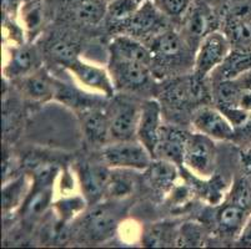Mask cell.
<instances>
[{
	"instance_id": "1",
	"label": "cell",
	"mask_w": 251,
	"mask_h": 249,
	"mask_svg": "<svg viewBox=\"0 0 251 249\" xmlns=\"http://www.w3.org/2000/svg\"><path fill=\"white\" fill-rule=\"evenodd\" d=\"M119 211L115 203H95L83 213L80 222V234L89 243H101L108 241L119 228Z\"/></svg>"
},
{
	"instance_id": "2",
	"label": "cell",
	"mask_w": 251,
	"mask_h": 249,
	"mask_svg": "<svg viewBox=\"0 0 251 249\" xmlns=\"http://www.w3.org/2000/svg\"><path fill=\"white\" fill-rule=\"evenodd\" d=\"M214 141L215 140L195 131L189 135L185 146L182 166L204 181L213 177L215 172L216 146Z\"/></svg>"
},
{
	"instance_id": "3",
	"label": "cell",
	"mask_w": 251,
	"mask_h": 249,
	"mask_svg": "<svg viewBox=\"0 0 251 249\" xmlns=\"http://www.w3.org/2000/svg\"><path fill=\"white\" fill-rule=\"evenodd\" d=\"M152 159L149 151L138 140L114 141L102 148V161L110 168L145 171Z\"/></svg>"
},
{
	"instance_id": "4",
	"label": "cell",
	"mask_w": 251,
	"mask_h": 249,
	"mask_svg": "<svg viewBox=\"0 0 251 249\" xmlns=\"http://www.w3.org/2000/svg\"><path fill=\"white\" fill-rule=\"evenodd\" d=\"M141 105L127 97H116L110 106L109 122L110 137L114 141H131L136 138Z\"/></svg>"
},
{
	"instance_id": "5",
	"label": "cell",
	"mask_w": 251,
	"mask_h": 249,
	"mask_svg": "<svg viewBox=\"0 0 251 249\" xmlns=\"http://www.w3.org/2000/svg\"><path fill=\"white\" fill-rule=\"evenodd\" d=\"M110 176L111 168L104 161L102 163L90 161L77 163V182H79L81 195L84 196L88 204L93 205L95 203H99L105 197Z\"/></svg>"
},
{
	"instance_id": "6",
	"label": "cell",
	"mask_w": 251,
	"mask_h": 249,
	"mask_svg": "<svg viewBox=\"0 0 251 249\" xmlns=\"http://www.w3.org/2000/svg\"><path fill=\"white\" fill-rule=\"evenodd\" d=\"M231 51V43L225 34L220 31H211L200 40L195 55V74L206 76L214 72L221 65L229 52Z\"/></svg>"
},
{
	"instance_id": "7",
	"label": "cell",
	"mask_w": 251,
	"mask_h": 249,
	"mask_svg": "<svg viewBox=\"0 0 251 249\" xmlns=\"http://www.w3.org/2000/svg\"><path fill=\"white\" fill-rule=\"evenodd\" d=\"M109 72L116 89L139 91L147 90L151 86L152 76L150 72V66L136 61L110 56Z\"/></svg>"
},
{
	"instance_id": "8",
	"label": "cell",
	"mask_w": 251,
	"mask_h": 249,
	"mask_svg": "<svg viewBox=\"0 0 251 249\" xmlns=\"http://www.w3.org/2000/svg\"><path fill=\"white\" fill-rule=\"evenodd\" d=\"M65 68L86 90L93 91L97 95H101L108 99H113L115 96L116 88L110 72L106 71L105 68L85 63L79 58L68 64Z\"/></svg>"
},
{
	"instance_id": "9",
	"label": "cell",
	"mask_w": 251,
	"mask_h": 249,
	"mask_svg": "<svg viewBox=\"0 0 251 249\" xmlns=\"http://www.w3.org/2000/svg\"><path fill=\"white\" fill-rule=\"evenodd\" d=\"M191 125L196 132H200L213 140H232L236 135L235 127L218 107H198L191 116Z\"/></svg>"
},
{
	"instance_id": "10",
	"label": "cell",
	"mask_w": 251,
	"mask_h": 249,
	"mask_svg": "<svg viewBox=\"0 0 251 249\" xmlns=\"http://www.w3.org/2000/svg\"><path fill=\"white\" fill-rule=\"evenodd\" d=\"M163 125L160 104L156 100L144 101L141 104L136 140L149 151L152 158H155L156 156L157 143H159V137H160Z\"/></svg>"
},
{
	"instance_id": "11",
	"label": "cell",
	"mask_w": 251,
	"mask_h": 249,
	"mask_svg": "<svg viewBox=\"0 0 251 249\" xmlns=\"http://www.w3.org/2000/svg\"><path fill=\"white\" fill-rule=\"evenodd\" d=\"M125 25H127L130 36L133 38L148 35L154 38L163 31L164 14L152 1H144Z\"/></svg>"
},
{
	"instance_id": "12",
	"label": "cell",
	"mask_w": 251,
	"mask_h": 249,
	"mask_svg": "<svg viewBox=\"0 0 251 249\" xmlns=\"http://www.w3.org/2000/svg\"><path fill=\"white\" fill-rule=\"evenodd\" d=\"M189 135H190L189 132L184 131L179 127L163 125L155 158H163L166 161L174 162L177 166L182 164L185 146L188 142Z\"/></svg>"
},
{
	"instance_id": "13",
	"label": "cell",
	"mask_w": 251,
	"mask_h": 249,
	"mask_svg": "<svg viewBox=\"0 0 251 249\" xmlns=\"http://www.w3.org/2000/svg\"><path fill=\"white\" fill-rule=\"evenodd\" d=\"M80 123L84 136L91 143L104 145L110 137L109 113L97 106L80 110Z\"/></svg>"
},
{
	"instance_id": "14",
	"label": "cell",
	"mask_w": 251,
	"mask_h": 249,
	"mask_svg": "<svg viewBox=\"0 0 251 249\" xmlns=\"http://www.w3.org/2000/svg\"><path fill=\"white\" fill-rule=\"evenodd\" d=\"M110 56H115L124 60L136 61L150 66L152 64V54L149 47L144 46L136 38L130 35L116 36L109 45Z\"/></svg>"
},
{
	"instance_id": "15",
	"label": "cell",
	"mask_w": 251,
	"mask_h": 249,
	"mask_svg": "<svg viewBox=\"0 0 251 249\" xmlns=\"http://www.w3.org/2000/svg\"><path fill=\"white\" fill-rule=\"evenodd\" d=\"M22 92L30 101L48 102L56 95V81L43 70L22 77Z\"/></svg>"
},
{
	"instance_id": "16",
	"label": "cell",
	"mask_w": 251,
	"mask_h": 249,
	"mask_svg": "<svg viewBox=\"0 0 251 249\" xmlns=\"http://www.w3.org/2000/svg\"><path fill=\"white\" fill-rule=\"evenodd\" d=\"M174 162L163 158H154L149 167L144 171L147 183L156 192L171 191L176 184L177 170Z\"/></svg>"
},
{
	"instance_id": "17",
	"label": "cell",
	"mask_w": 251,
	"mask_h": 249,
	"mask_svg": "<svg viewBox=\"0 0 251 249\" xmlns=\"http://www.w3.org/2000/svg\"><path fill=\"white\" fill-rule=\"evenodd\" d=\"M39 59L36 52L30 47H17L13 50L4 74L9 79H22L33 74L38 68Z\"/></svg>"
},
{
	"instance_id": "18",
	"label": "cell",
	"mask_w": 251,
	"mask_h": 249,
	"mask_svg": "<svg viewBox=\"0 0 251 249\" xmlns=\"http://www.w3.org/2000/svg\"><path fill=\"white\" fill-rule=\"evenodd\" d=\"M251 70V50L234 49L214 70L220 80H237ZM219 80V81H220Z\"/></svg>"
},
{
	"instance_id": "19",
	"label": "cell",
	"mask_w": 251,
	"mask_h": 249,
	"mask_svg": "<svg viewBox=\"0 0 251 249\" xmlns=\"http://www.w3.org/2000/svg\"><path fill=\"white\" fill-rule=\"evenodd\" d=\"M33 180H30L28 175L11 180L10 182H4L3 187V209L5 213H10L11 211L19 208L24 204L25 200L29 196L33 188Z\"/></svg>"
},
{
	"instance_id": "20",
	"label": "cell",
	"mask_w": 251,
	"mask_h": 249,
	"mask_svg": "<svg viewBox=\"0 0 251 249\" xmlns=\"http://www.w3.org/2000/svg\"><path fill=\"white\" fill-rule=\"evenodd\" d=\"M149 49L152 58L155 56L160 60H173L181 56V52H184V40L175 31L164 30L152 38Z\"/></svg>"
},
{
	"instance_id": "21",
	"label": "cell",
	"mask_w": 251,
	"mask_h": 249,
	"mask_svg": "<svg viewBox=\"0 0 251 249\" xmlns=\"http://www.w3.org/2000/svg\"><path fill=\"white\" fill-rule=\"evenodd\" d=\"M179 228L169 222L154 223L143 230L141 244L150 248L176 246V238Z\"/></svg>"
},
{
	"instance_id": "22",
	"label": "cell",
	"mask_w": 251,
	"mask_h": 249,
	"mask_svg": "<svg viewBox=\"0 0 251 249\" xmlns=\"http://www.w3.org/2000/svg\"><path fill=\"white\" fill-rule=\"evenodd\" d=\"M248 221V209L232 202L223 205L218 213V225L223 233L239 237Z\"/></svg>"
},
{
	"instance_id": "23",
	"label": "cell",
	"mask_w": 251,
	"mask_h": 249,
	"mask_svg": "<svg viewBox=\"0 0 251 249\" xmlns=\"http://www.w3.org/2000/svg\"><path fill=\"white\" fill-rule=\"evenodd\" d=\"M226 34L235 49L251 50V14L226 17Z\"/></svg>"
},
{
	"instance_id": "24",
	"label": "cell",
	"mask_w": 251,
	"mask_h": 249,
	"mask_svg": "<svg viewBox=\"0 0 251 249\" xmlns=\"http://www.w3.org/2000/svg\"><path fill=\"white\" fill-rule=\"evenodd\" d=\"M214 24V14L207 6L200 5L191 9L185 22V29L191 39H200L211 33Z\"/></svg>"
},
{
	"instance_id": "25",
	"label": "cell",
	"mask_w": 251,
	"mask_h": 249,
	"mask_svg": "<svg viewBox=\"0 0 251 249\" xmlns=\"http://www.w3.org/2000/svg\"><path fill=\"white\" fill-rule=\"evenodd\" d=\"M54 186H33L31 192L22 207V213L26 217H36L44 214L49 205L52 204Z\"/></svg>"
},
{
	"instance_id": "26",
	"label": "cell",
	"mask_w": 251,
	"mask_h": 249,
	"mask_svg": "<svg viewBox=\"0 0 251 249\" xmlns=\"http://www.w3.org/2000/svg\"><path fill=\"white\" fill-rule=\"evenodd\" d=\"M131 170L111 168L110 181L105 197L111 201H123L134 192V177L129 175Z\"/></svg>"
},
{
	"instance_id": "27",
	"label": "cell",
	"mask_w": 251,
	"mask_h": 249,
	"mask_svg": "<svg viewBox=\"0 0 251 249\" xmlns=\"http://www.w3.org/2000/svg\"><path fill=\"white\" fill-rule=\"evenodd\" d=\"M75 19L89 25H95L106 15V6L101 0H76L73 4Z\"/></svg>"
},
{
	"instance_id": "28",
	"label": "cell",
	"mask_w": 251,
	"mask_h": 249,
	"mask_svg": "<svg viewBox=\"0 0 251 249\" xmlns=\"http://www.w3.org/2000/svg\"><path fill=\"white\" fill-rule=\"evenodd\" d=\"M48 50L50 56L64 66H67L68 64L79 58V46L75 41L67 36L55 38L50 41Z\"/></svg>"
},
{
	"instance_id": "29",
	"label": "cell",
	"mask_w": 251,
	"mask_h": 249,
	"mask_svg": "<svg viewBox=\"0 0 251 249\" xmlns=\"http://www.w3.org/2000/svg\"><path fill=\"white\" fill-rule=\"evenodd\" d=\"M243 86L237 80H220L216 84L214 96L218 107L239 106Z\"/></svg>"
},
{
	"instance_id": "30",
	"label": "cell",
	"mask_w": 251,
	"mask_h": 249,
	"mask_svg": "<svg viewBox=\"0 0 251 249\" xmlns=\"http://www.w3.org/2000/svg\"><path fill=\"white\" fill-rule=\"evenodd\" d=\"M86 204H88V202L83 195L67 196L59 202L54 203V213L61 221L69 223L75 217L84 213Z\"/></svg>"
},
{
	"instance_id": "31",
	"label": "cell",
	"mask_w": 251,
	"mask_h": 249,
	"mask_svg": "<svg viewBox=\"0 0 251 249\" xmlns=\"http://www.w3.org/2000/svg\"><path fill=\"white\" fill-rule=\"evenodd\" d=\"M140 4L138 0H113L106 6V15L110 22L123 23L125 25L133 18Z\"/></svg>"
},
{
	"instance_id": "32",
	"label": "cell",
	"mask_w": 251,
	"mask_h": 249,
	"mask_svg": "<svg viewBox=\"0 0 251 249\" xmlns=\"http://www.w3.org/2000/svg\"><path fill=\"white\" fill-rule=\"evenodd\" d=\"M22 22L25 30L29 34H36L42 27L44 22V13H43L42 4L39 0H30L23 8Z\"/></svg>"
},
{
	"instance_id": "33",
	"label": "cell",
	"mask_w": 251,
	"mask_h": 249,
	"mask_svg": "<svg viewBox=\"0 0 251 249\" xmlns=\"http://www.w3.org/2000/svg\"><path fill=\"white\" fill-rule=\"evenodd\" d=\"M204 243V230L198 223H185L177 232V247H200Z\"/></svg>"
},
{
	"instance_id": "34",
	"label": "cell",
	"mask_w": 251,
	"mask_h": 249,
	"mask_svg": "<svg viewBox=\"0 0 251 249\" xmlns=\"http://www.w3.org/2000/svg\"><path fill=\"white\" fill-rule=\"evenodd\" d=\"M165 17L177 18L184 15L190 6V0H152Z\"/></svg>"
},
{
	"instance_id": "35",
	"label": "cell",
	"mask_w": 251,
	"mask_h": 249,
	"mask_svg": "<svg viewBox=\"0 0 251 249\" xmlns=\"http://www.w3.org/2000/svg\"><path fill=\"white\" fill-rule=\"evenodd\" d=\"M239 243L251 247V218L246 221L245 226L239 234Z\"/></svg>"
},
{
	"instance_id": "36",
	"label": "cell",
	"mask_w": 251,
	"mask_h": 249,
	"mask_svg": "<svg viewBox=\"0 0 251 249\" xmlns=\"http://www.w3.org/2000/svg\"><path fill=\"white\" fill-rule=\"evenodd\" d=\"M239 107H241V109L251 113V90L243 88L240 101H239Z\"/></svg>"
},
{
	"instance_id": "37",
	"label": "cell",
	"mask_w": 251,
	"mask_h": 249,
	"mask_svg": "<svg viewBox=\"0 0 251 249\" xmlns=\"http://www.w3.org/2000/svg\"><path fill=\"white\" fill-rule=\"evenodd\" d=\"M241 163L248 172L251 173V147L241 152Z\"/></svg>"
},
{
	"instance_id": "38",
	"label": "cell",
	"mask_w": 251,
	"mask_h": 249,
	"mask_svg": "<svg viewBox=\"0 0 251 249\" xmlns=\"http://www.w3.org/2000/svg\"><path fill=\"white\" fill-rule=\"evenodd\" d=\"M237 81H239V84H240L244 89L251 90V70L249 72H246V74H244L241 77H239Z\"/></svg>"
},
{
	"instance_id": "39",
	"label": "cell",
	"mask_w": 251,
	"mask_h": 249,
	"mask_svg": "<svg viewBox=\"0 0 251 249\" xmlns=\"http://www.w3.org/2000/svg\"><path fill=\"white\" fill-rule=\"evenodd\" d=\"M235 131H241L243 134H245L246 136L251 137V113H250V117L248 118V121H246L245 125H244L243 127H240V129L235 130Z\"/></svg>"
},
{
	"instance_id": "40",
	"label": "cell",
	"mask_w": 251,
	"mask_h": 249,
	"mask_svg": "<svg viewBox=\"0 0 251 249\" xmlns=\"http://www.w3.org/2000/svg\"><path fill=\"white\" fill-rule=\"evenodd\" d=\"M138 1H140V3H144V1H152V0H138Z\"/></svg>"
}]
</instances>
